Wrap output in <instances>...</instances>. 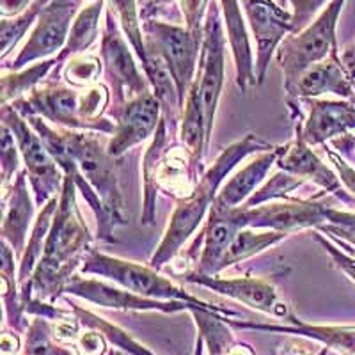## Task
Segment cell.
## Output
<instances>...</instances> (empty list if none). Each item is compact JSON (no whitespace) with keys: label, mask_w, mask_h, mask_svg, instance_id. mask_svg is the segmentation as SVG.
Listing matches in <instances>:
<instances>
[{"label":"cell","mask_w":355,"mask_h":355,"mask_svg":"<svg viewBox=\"0 0 355 355\" xmlns=\"http://www.w3.org/2000/svg\"><path fill=\"white\" fill-rule=\"evenodd\" d=\"M46 144L57 166L64 176H69L84 196L98 220V236L103 242H112V230L125 226V199H123L116 158L110 157L107 146L101 144L100 133L73 132L66 128H52L43 117L27 116Z\"/></svg>","instance_id":"cell-1"},{"label":"cell","mask_w":355,"mask_h":355,"mask_svg":"<svg viewBox=\"0 0 355 355\" xmlns=\"http://www.w3.org/2000/svg\"><path fill=\"white\" fill-rule=\"evenodd\" d=\"M91 240L93 239L78 210L77 185L66 176L43 256L28 286L20 291L21 299L36 295L41 300H55L64 293L66 284L77 275L75 270L82 266L87 250L91 249Z\"/></svg>","instance_id":"cell-2"},{"label":"cell","mask_w":355,"mask_h":355,"mask_svg":"<svg viewBox=\"0 0 355 355\" xmlns=\"http://www.w3.org/2000/svg\"><path fill=\"white\" fill-rule=\"evenodd\" d=\"M274 148L275 146L268 144L254 133H247L243 139L227 146L214 162V166L202 174L196 189L192 190V194L178 199L176 210L171 217L169 226L164 233L160 245L155 250L150 266L160 270L162 266L180 252L183 243L194 234L199 224L205 220L206 211L210 210L211 205H214L224 178L230 176L231 171L239 166V162H242L243 158L252 153H263V151H270Z\"/></svg>","instance_id":"cell-3"},{"label":"cell","mask_w":355,"mask_h":355,"mask_svg":"<svg viewBox=\"0 0 355 355\" xmlns=\"http://www.w3.org/2000/svg\"><path fill=\"white\" fill-rule=\"evenodd\" d=\"M110 101L107 85L96 84L85 91L57 82L40 85L28 96L15 100L11 107L20 116H37L66 130L96 132L112 135L116 123L105 117Z\"/></svg>","instance_id":"cell-4"},{"label":"cell","mask_w":355,"mask_h":355,"mask_svg":"<svg viewBox=\"0 0 355 355\" xmlns=\"http://www.w3.org/2000/svg\"><path fill=\"white\" fill-rule=\"evenodd\" d=\"M80 274L85 275H98V277H105L109 281H114L121 288L133 291V293L142 295V297H150L157 300H182L189 302L199 309L210 311L222 318H231L236 316L233 311H224L218 307L208 306L201 299L190 295L183 288L174 284L171 279L164 277L158 274L157 268L153 266L139 265V263L126 261V259L114 258V256L103 254L94 249H89L85 254L84 263L80 266Z\"/></svg>","instance_id":"cell-5"},{"label":"cell","mask_w":355,"mask_h":355,"mask_svg":"<svg viewBox=\"0 0 355 355\" xmlns=\"http://www.w3.org/2000/svg\"><path fill=\"white\" fill-rule=\"evenodd\" d=\"M345 0H332L322 17L306 28L300 36L290 37L279 50L277 62L284 73V89L288 98L295 96L300 77L311 68L336 53L334 28Z\"/></svg>","instance_id":"cell-6"},{"label":"cell","mask_w":355,"mask_h":355,"mask_svg":"<svg viewBox=\"0 0 355 355\" xmlns=\"http://www.w3.org/2000/svg\"><path fill=\"white\" fill-rule=\"evenodd\" d=\"M2 125L8 126L17 139L36 205L43 208L50 199L61 196L64 173L57 166L55 158L40 137V133L11 105H2Z\"/></svg>","instance_id":"cell-7"},{"label":"cell","mask_w":355,"mask_h":355,"mask_svg":"<svg viewBox=\"0 0 355 355\" xmlns=\"http://www.w3.org/2000/svg\"><path fill=\"white\" fill-rule=\"evenodd\" d=\"M146 28L151 36L150 46H153L166 61L176 84L180 101L182 105H185L190 87L198 77L199 37L201 36L190 33L189 28L185 31L182 27L158 24V21H150Z\"/></svg>","instance_id":"cell-8"},{"label":"cell","mask_w":355,"mask_h":355,"mask_svg":"<svg viewBox=\"0 0 355 355\" xmlns=\"http://www.w3.org/2000/svg\"><path fill=\"white\" fill-rule=\"evenodd\" d=\"M329 205L320 201V196L307 201L284 199V202H265V205L245 208L240 206V226L252 230H274L283 233H293L300 230H316L325 222Z\"/></svg>","instance_id":"cell-9"},{"label":"cell","mask_w":355,"mask_h":355,"mask_svg":"<svg viewBox=\"0 0 355 355\" xmlns=\"http://www.w3.org/2000/svg\"><path fill=\"white\" fill-rule=\"evenodd\" d=\"M226 41L222 34L220 18L214 4L210 6L205 24V41L201 50V66L198 69L199 96H201L202 110H205L206 132L211 139L215 114H217L218 100H220L224 77H226Z\"/></svg>","instance_id":"cell-10"},{"label":"cell","mask_w":355,"mask_h":355,"mask_svg":"<svg viewBox=\"0 0 355 355\" xmlns=\"http://www.w3.org/2000/svg\"><path fill=\"white\" fill-rule=\"evenodd\" d=\"M107 21L109 24H107L105 36L101 43V59H103L107 77H109L110 94L114 96L112 110H117L133 98L151 91V85L148 77L142 75L133 61L128 44L123 40L110 17Z\"/></svg>","instance_id":"cell-11"},{"label":"cell","mask_w":355,"mask_h":355,"mask_svg":"<svg viewBox=\"0 0 355 355\" xmlns=\"http://www.w3.org/2000/svg\"><path fill=\"white\" fill-rule=\"evenodd\" d=\"M112 116L116 130L107 144V151L110 157L119 158L132 150L133 146L155 135L162 119V105L153 91H148L117 110H112Z\"/></svg>","instance_id":"cell-12"},{"label":"cell","mask_w":355,"mask_h":355,"mask_svg":"<svg viewBox=\"0 0 355 355\" xmlns=\"http://www.w3.org/2000/svg\"><path fill=\"white\" fill-rule=\"evenodd\" d=\"M75 0H55L49 8L41 11L40 21L31 40L24 46L18 57L9 66L11 71L24 69L28 62L46 59L55 52L61 53L68 43L71 20L75 15Z\"/></svg>","instance_id":"cell-13"},{"label":"cell","mask_w":355,"mask_h":355,"mask_svg":"<svg viewBox=\"0 0 355 355\" xmlns=\"http://www.w3.org/2000/svg\"><path fill=\"white\" fill-rule=\"evenodd\" d=\"M183 279L187 283L199 284L202 288L215 291L218 295L230 297V299L239 300V302L245 304V306L252 307V309L263 311L268 315L281 316L286 318L288 322L295 318L291 315V311L288 309L286 304L279 300L277 293H275L274 286L256 277H218V275H202L198 272H190V274H183Z\"/></svg>","instance_id":"cell-14"},{"label":"cell","mask_w":355,"mask_h":355,"mask_svg":"<svg viewBox=\"0 0 355 355\" xmlns=\"http://www.w3.org/2000/svg\"><path fill=\"white\" fill-rule=\"evenodd\" d=\"M64 293L75 295L80 299L87 300L91 304H96L101 307H114V309L125 311H162V313H178V311H189L190 307H196L189 302L182 300H157L150 297L133 293L126 288H117L112 284H107L98 279H84L75 277L66 284Z\"/></svg>","instance_id":"cell-15"},{"label":"cell","mask_w":355,"mask_h":355,"mask_svg":"<svg viewBox=\"0 0 355 355\" xmlns=\"http://www.w3.org/2000/svg\"><path fill=\"white\" fill-rule=\"evenodd\" d=\"M247 17L254 33L258 44V57H256V82L261 85L265 82L268 62L277 49V44L293 31V21L288 12L281 11L270 0H250L247 2Z\"/></svg>","instance_id":"cell-16"},{"label":"cell","mask_w":355,"mask_h":355,"mask_svg":"<svg viewBox=\"0 0 355 355\" xmlns=\"http://www.w3.org/2000/svg\"><path fill=\"white\" fill-rule=\"evenodd\" d=\"M236 210L239 208H222L218 205H211L208 220L198 239L201 254L198 258V270L194 272L202 275H217L222 272V259L236 233L242 230Z\"/></svg>","instance_id":"cell-17"},{"label":"cell","mask_w":355,"mask_h":355,"mask_svg":"<svg viewBox=\"0 0 355 355\" xmlns=\"http://www.w3.org/2000/svg\"><path fill=\"white\" fill-rule=\"evenodd\" d=\"M277 167L281 171L293 174L300 180H311L316 185L323 189V192H331L338 196L339 199L347 205H352L354 199L348 198L343 192L341 180L334 174V171L329 169L327 164L320 160L318 155L311 150V146L302 139V135L297 130V135L286 146H281V153L277 158Z\"/></svg>","instance_id":"cell-18"},{"label":"cell","mask_w":355,"mask_h":355,"mask_svg":"<svg viewBox=\"0 0 355 355\" xmlns=\"http://www.w3.org/2000/svg\"><path fill=\"white\" fill-rule=\"evenodd\" d=\"M309 105V116L299 123L297 130L309 146L325 144L336 135H345L355 128V105L348 101L304 98Z\"/></svg>","instance_id":"cell-19"},{"label":"cell","mask_w":355,"mask_h":355,"mask_svg":"<svg viewBox=\"0 0 355 355\" xmlns=\"http://www.w3.org/2000/svg\"><path fill=\"white\" fill-rule=\"evenodd\" d=\"M27 171H20L11 185V194L4 198V220H2V240L12 247V250L21 258L27 234L33 230L34 202L28 194Z\"/></svg>","instance_id":"cell-20"},{"label":"cell","mask_w":355,"mask_h":355,"mask_svg":"<svg viewBox=\"0 0 355 355\" xmlns=\"http://www.w3.org/2000/svg\"><path fill=\"white\" fill-rule=\"evenodd\" d=\"M338 94L341 98H355V84L345 69L338 53L325 61L311 66L300 77L293 98H316L320 94Z\"/></svg>","instance_id":"cell-21"},{"label":"cell","mask_w":355,"mask_h":355,"mask_svg":"<svg viewBox=\"0 0 355 355\" xmlns=\"http://www.w3.org/2000/svg\"><path fill=\"white\" fill-rule=\"evenodd\" d=\"M281 153V146L270 151H263L259 157L249 162L243 169L231 178L226 185L218 190L214 205L222 208H240V205H245L247 199L254 194L258 187L265 182L266 174L274 166H277V158Z\"/></svg>","instance_id":"cell-22"},{"label":"cell","mask_w":355,"mask_h":355,"mask_svg":"<svg viewBox=\"0 0 355 355\" xmlns=\"http://www.w3.org/2000/svg\"><path fill=\"white\" fill-rule=\"evenodd\" d=\"M226 323L239 329H250V331L281 332V334H299L306 338H313L322 341L327 347L338 348L347 355H355V327H325V325H307L297 318L291 320V325H265V323H243L236 320L226 318Z\"/></svg>","instance_id":"cell-23"},{"label":"cell","mask_w":355,"mask_h":355,"mask_svg":"<svg viewBox=\"0 0 355 355\" xmlns=\"http://www.w3.org/2000/svg\"><path fill=\"white\" fill-rule=\"evenodd\" d=\"M222 4H224V15H226L227 37H230L234 66H236V84H239L242 93H247L249 89L258 85L249 37H247V31L243 27L242 15H240L236 0H222Z\"/></svg>","instance_id":"cell-24"},{"label":"cell","mask_w":355,"mask_h":355,"mask_svg":"<svg viewBox=\"0 0 355 355\" xmlns=\"http://www.w3.org/2000/svg\"><path fill=\"white\" fill-rule=\"evenodd\" d=\"M167 142H169V126L162 117L160 125L153 135V142L146 151L144 164V208H142V224L153 226L157 218V194H158V171L164 155L167 153Z\"/></svg>","instance_id":"cell-25"},{"label":"cell","mask_w":355,"mask_h":355,"mask_svg":"<svg viewBox=\"0 0 355 355\" xmlns=\"http://www.w3.org/2000/svg\"><path fill=\"white\" fill-rule=\"evenodd\" d=\"M59 198L50 199L46 205L41 208L40 215L34 220V226L31 230V234H28V242L25 245L24 254L20 258V266H18V284H20V290H25L33 279L34 270H36L37 263H40L41 256H43L44 243H46V239H49L50 230H52L53 217H55L57 206H59Z\"/></svg>","instance_id":"cell-26"},{"label":"cell","mask_w":355,"mask_h":355,"mask_svg":"<svg viewBox=\"0 0 355 355\" xmlns=\"http://www.w3.org/2000/svg\"><path fill=\"white\" fill-rule=\"evenodd\" d=\"M288 236V233L274 230H252V227H243L236 233L234 240L231 242L230 249H227L226 256L222 259L220 270L227 268L231 265L243 261V259L256 256L263 252L268 247L275 245V243L283 242Z\"/></svg>","instance_id":"cell-27"},{"label":"cell","mask_w":355,"mask_h":355,"mask_svg":"<svg viewBox=\"0 0 355 355\" xmlns=\"http://www.w3.org/2000/svg\"><path fill=\"white\" fill-rule=\"evenodd\" d=\"M101 12V0L96 4L89 6V8L82 9L80 15L75 18L71 25V31H69L68 43L62 49V52L55 57L57 68L55 73H59V68L64 64L66 61H69L71 57H77L78 53L85 52V50L94 43L98 34V20H100Z\"/></svg>","instance_id":"cell-28"},{"label":"cell","mask_w":355,"mask_h":355,"mask_svg":"<svg viewBox=\"0 0 355 355\" xmlns=\"http://www.w3.org/2000/svg\"><path fill=\"white\" fill-rule=\"evenodd\" d=\"M57 66L55 59L37 62L31 68L18 69V71H4L2 75V105H8L9 101L20 100L27 93H33L40 87L50 69Z\"/></svg>","instance_id":"cell-29"},{"label":"cell","mask_w":355,"mask_h":355,"mask_svg":"<svg viewBox=\"0 0 355 355\" xmlns=\"http://www.w3.org/2000/svg\"><path fill=\"white\" fill-rule=\"evenodd\" d=\"M71 309H73V313L77 315V318L84 323V325L94 329V331H100L101 334L105 336V339H109L110 343L116 345L117 348H121V350L128 352V354H132V355H155V354H151L148 348L142 347L141 343H137V341H135L132 336L126 334L123 329L117 327V325H112V323L105 322V320L100 318V316H96V315H93V313H89V311L82 309V307H78L77 304H71Z\"/></svg>","instance_id":"cell-30"},{"label":"cell","mask_w":355,"mask_h":355,"mask_svg":"<svg viewBox=\"0 0 355 355\" xmlns=\"http://www.w3.org/2000/svg\"><path fill=\"white\" fill-rule=\"evenodd\" d=\"M304 183V180L293 176V174L286 173V171L279 169L277 173L272 178H268L254 194L247 199L245 208H254V206L265 205V202L275 201V199H288L290 192H293L295 189H299Z\"/></svg>","instance_id":"cell-31"},{"label":"cell","mask_w":355,"mask_h":355,"mask_svg":"<svg viewBox=\"0 0 355 355\" xmlns=\"http://www.w3.org/2000/svg\"><path fill=\"white\" fill-rule=\"evenodd\" d=\"M110 8H112V12L117 17V20L121 21L123 31L128 36L133 50L137 52L139 59H141L142 66H144L146 59H148V50H146V44L142 41L135 0H110Z\"/></svg>","instance_id":"cell-32"},{"label":"cell","mask_w":355,"mask_h":355,"mask_svg":"<svg viewBox=\"0 0 355 355\" xmlns=\"http://www.w3.org/2000/svg\"><path fill=\"white\" fill-rule=\"evenodd\" d=\"M52 327L46 318L37 316L27 331L25 339V355H73L66 348L59 347L52 341Z\"/></svg>","instance_id":"cell-33"},{"label":"cell","mask_w":355,"mask_h":355,"mask_svg":"<svg viewBox=\"0 0 355 355\" xmlns=\"http://www.w3.org/2000/svg\"><path fill=\"white\" fill-rule=\"evenodd\" d=\"M103 62L93 55L71 57L64 68V80L71 87H93L100 78Z\"/></svg>","instance_id":"cell-34"},{"label":"cell","mask_w":355,"mask_h":355,"mask_svg":"<svg viewBox=\"0 0 355 355\" xmlns=\"http://www.w3.org/2000/svg\"><path fill=\"white\" fill-rule=\"evenodd\" d=\"M325 217H327L325 222L316 227V231H322V233L329 234L331 239L341 240V242L355 247V214L336 210L329 206Z\"/></svg>","instance_id":"cell-35"},{"label":"cell","mask_w":355,"mask_h":355,"mask_svg":"<svg viewBox=\"0 0 355 355\" xmlns=\"http://www.w3.org/2000/svg\"><path fill=\"white\" fill-rule=\"evenodd\" d=\"M20 148L11 130L2 125V139H0V169H2V185L8 189L15 183L12 176L20 167Z\"/></svg>","instance_id":"cell-36"},{"label":"cell","mask_w":355,"mask_h":355,"mask_svg":"<svg viewBox=\"0 0 355 355\" xmlns=\"http://www.w3.org/2000/svg\"><path fill=\"white\" fill-rule=\"evenodd\" d=\"M316 242L322 243V247L325 249V252H327L329 256L332 258V261H334V265L338 266L339 270H343L345 274L348 275V277L352 279L355 283V250L354 247L348 245V243L341 242V240H334L338 245H334V243L331 242V240H327L325 236H322V234L316 233L315 234Z\"/></svg>","instance_id":"cell-37"},{"label":"cell","mask_w":355,"mask_h":355,"mask_svg":"<svg viewBox=\"0 0 355 355\" xmlns=\"http://www.w3.org/2000/svg\"><path fill=\"white\" fill-rule=\"evenodd\" d=\"M37 9H40V6H34V8L28 9L25 15H21L17 20L2 21V59L8 57V53L11 52L12 46L20 41V37L25 34V31L31 27V24H33L34 18H36L37 15Z\"/></svg>","instance_id":"cell-38"},{"label":"cell","mask_w":355,"mask_h":355,"mask_svg":"<svg viewBox=\"0 0 355 355\" xmlns=\"http://www.w3.org/2000/svg\"><path fill=\"white\" fill-rule=\"evenodd\" d=\"M327 0H291V6H293V31H300L307 25V21L311 20V17L325 4Z\"/></svg>","instance_id":"cell-39"},{"label":"cell","mask_w":355,"mask_h":355,"mask_svg":"<svg viewBox=\"0 0 355 355\" xmlns=\"http://www.w3.org/2000/svg\"><path fill=\"white\" fill-rule=\"evenodd\" d=\"M77 347L80 355H101L105 352V336L94 329L84 332L77 338Z\"/></svg>","instance_id":"cell-40"},{"label":"cell","mask_w":355,"mask_h":355,"mask_svg":"<svg viewBox=\"0 0 355 355\" xmlns=\"http://www.w3.org/2000/svg\"><path fill=\"white\" fill-rule=\"evenodd\" d=\"M325 153H327L331 164H334V167H336V171H338L341 183H343V185L347 187L348 190H350L352 194L355 196V169H354V167L348 166V162L345 160L343 157L336 155L334 151L329 150V148H325Z\"/></svg>","instance_id":"cell-41"},{"label":"cell","mask_w":355,"mask_h":355,"mask_svg":"<svg viewBox=\"0 0 355 355\" xmlns=\"http://www.w3.org/2000/svg\"><path fill=\"white\" fill-rule=\"evenodd\" d=\"M182 2H183V12H185L189 31L194 34H201L199 20H201L202 8H205V0H182Z\"/></svg>","instance_id":"cell-42"},{"label":"cell","mask_w":355,"mask_h":355,"mask_svg":"<svg viewBox=\"0 0 355 355\" xmlns=\"http://www.w3.org/2000/svg\"><path fill=\"white\" fill-rule=\"evenodd\" d=\"M18 347H20V341H18V338L15 334H2V350H4V354H17L18 352Z\"/></svg>","instance_id":"cell-43"},{"label":"cell","mask_w":355,"mask_h":355,"mask_svg":"<svg viewBox=\"0 0 355 355\" xmlns=\"http://www.w3.org/2000/svg\"><path fill=\"white\" fill-rule=\"evenodd\" d=\"M27 2L28 0H2V11H4V15L21 11Z\"/></svg>","instance_id":"cell-44"},{"label":"cell","mask_w":355,"mask_h":355,"mask_svg":"<svg viewBox=\"0 0 355 355\" xmlns=\"http://www.w3.org/2000/svg\"><path fill=\"white\" fill-rule=\"evenodd\" d=\"M343 66L345 69L348 71V75H350L352 80L355 82V49L354 50H348V52H345L343 55Z\"/></svg>","instance_id":"cell-45"},{"label":"cell","mask_w":355,"mask_h":355,"mask_svg":"<svg viewBox=\"0 0 355 355\" xmlns=\"http://www.w3.org/2000/svg\"><path fill=\"white\" fill-rule=\"evenodd\" d=\"M230 355H254V354L250 352V348H247V347H236V345H234L233 350L230 352Z\"/></svg>","instance_id":"cell-46"},{"label":"cell","mask_w":355,"mask_h":355,"mask_svg":"<svg viewBox=\"0 0 355 355\" xmlns=\"http://www.w3.org/2000/svg\"><path fill=\"white\" fill-rule=\"evenodd\" d=\"M155 2H158V4H166V2H171V0H155Z\"/></svg>","instance_id":"cell-47"},{"label":"cell","mask_w":355,"mask_h":355,"mask_svg":"<svg viewBox=\"0 0 355 355\" xmlns=\"http://www.w3.org/2000/svg\"><path fill=\"white\" fill-rule=\"evenodd\" d=\"M318 355H327V348H323V350L322 352H320V354Z\"/></svg>","instance_id":"cell-48"}]
</instances>
